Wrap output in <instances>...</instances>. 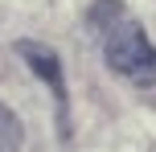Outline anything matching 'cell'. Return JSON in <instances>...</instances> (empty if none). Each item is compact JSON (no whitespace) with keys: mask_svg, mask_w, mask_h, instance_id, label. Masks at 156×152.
I'll use <instances>...</instances> for the list:
<instances>
[{"mask_svg":"<svg viewBox=\"0 0 156 152\" xmlns=\"http://www.w3.org/2000/svg\"><path fill=\"white\" fill-rule=\"evenodd\" d=\"M103 54H107V66L115 74H123L127 82H136V87H156V45L148 41L144 25L115 21L107 29Z\"/></svg>","mask_w":156,"mask_h":152,"instance_id":"6da1fadb","label":"cell"},{"mask_svg":"<svg viewBox=\"0 0 156 152\" xmlns=\"http://www.w3.org/2000/svg\"><path fill=\"white\" fill-rule=\"evenodd\" d=\"M90 21L103 25V29H111L115 21H123V4H119V0H99V4L90 8Z\"/></svg>","mask_w":156,"mask_h":152,"instance_id":"277c9868","label":"cell"},{"mask_svg":"<svg viewBox=\"0 0 156 152\" xmlns=\"http://www.w3.org/2000/svg\"><path fill=\"white\" fill-rule=\"evenodd\" d=\"M16 54L29 62V70L37 74L41 82H45L49 90H54V103H58V123H62V136H70V123H66V111H70V99H66V78H62V62H58V54L49 45H41V41H16Z\"/></svg>","mask_w":156,"mask_h":152,"instance_id":"7a4b0ae2","label":"cell"},{"mask_svg":"<svg viewBox=\"0 0 156 152\" xmlns=\"http://www.w3.org/2000/svg\"><path fill=\"white\" fill-rule=\"evenodd\" d=\"M21 148V119L0 103V152H16Z\"/></svg>","mask_w":156,"mask_h":152,"instance_id":"3957f363","label":"cell"}]
</instances>
